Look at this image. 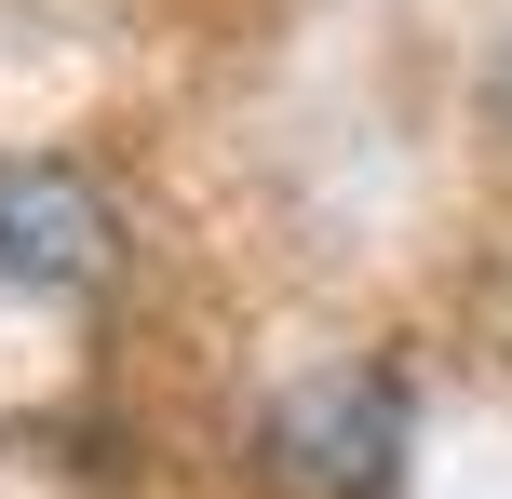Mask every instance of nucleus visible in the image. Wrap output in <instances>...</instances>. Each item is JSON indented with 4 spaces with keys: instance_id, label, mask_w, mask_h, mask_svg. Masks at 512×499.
<instances>
[{
    "instance_id": "obj_1",
    "label": "nucleus",
    "mask_w": 512,
    "mask_h": 499,
    "mask_svg": "<svg viewBox=\"0 0 512 499\" xmlns=\"http://www.w3.org/2000/svg\"><path fill=\"white\" fill-rule=\"evenodd\" d=\"M270 459H283V486H310V499H378L391 459H405L391 378H310V392L270 419Z\"/></svg>"
},
{
    "instance_id": "obj_2",
    "label": "nucleus",
    "mask_w": 512,
    "mask_h": 499,
    "mask_svg": "<svg viewBox=\"0 0 512 499\" xmlns=\"http://www.w3.org/2000/svg\"><path fill=\"white\" fill-rule=\"evenodd\" d=\"M108 270V203L68 162H0V284L14 297H81Z\"/></svg>"
}]
</instances>
